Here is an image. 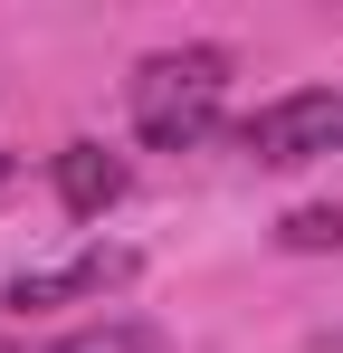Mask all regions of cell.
I'll list each match as a JSON object with an SVG mask.
<instances>
[{
  "mask_svg": "<svg viewBox=\"0 0 343 353\" xmlns=\"http://www.w3.org/2000/svg\"><path fill=\"white\" fill-rule=\"evenodd\" d=\"M229 77H238V58H229L220 39L153 48V58H134V77H124V115H134V134H143L153 153H191V143L220 134Z\"/></svg>",
  "mask_w": 343,
  "mask_h": 353,
  "instance_id": "6da1fadb",
  "label": "cell"
},
{
  "mask_svg": "<svg viewBox=\"0 0 343 353\" xmlns=\"http://www.w3.org/2000/svg\"><path fill=\"white\" fill-rule=\"evenodd\" d=\"M238 153L267 163V172L343 153V86H286V96H267L258 115H238Z\"/></svg>",
  "mask_w": 343,
  "mask_h": 353,
  "instance_id": "7a4b0ae2",
  "label": "cell"
},
{
  "mask_svg": "<svg viewBox=\"0 0 343 353\" xmlns=\"http://www.w3.org/2000/svg\"><path fill=\"white\" fill-rule=\"evenodd\" d=\"M134 248H76V258H57V268H19L10 287H0V305L10 315H39V305H96V296H114V287H134Z\"/></svg>",
  "mask_w": 343,
  "mask_h": 353,
  "instance_id": "3957f363",
  "label": "cell"
},
{
  "mask_svg": "<svg viewBox=\"0 0 343 353\" xmlns=\"http://www.w3.org/2000/svg\"><path fill=\"white\" fill-rule=\"evenodd\" d=\"M57 210L67 220H105L114 201L134 191V172H124V153H105V143H57Z\"/></svg>",
  "mask_w": 343,
  "mask_h": 353,
  "instance_id": "277c9868",
  "label": "cell"
},
{
  "mask_svg": "<svg viewBox=\"0 0 343 353\" xmlns=\"http://www.w3.org/2000/svg\"><path fill=\"white\" fill-rule=\"evenodd\" d=\"M39 353H163V325H143V315H96V325H76V334H57Z\"/></svg>",
  "mask_w": 343,
  "mask_h": 353,
  "instance_id": "5b68a950",
  "label": "cell"
},
{
  "mask_svg": "<svg viewBox=\"0 0 343 353\" xmlns=\"http://www.w3.org/2000/svg\"><path fill=\"white\" fill-rule=\"evenodd\" d=\"M286 248H343V201H315V210H286L277 220Z\"/></svg>",
  "mask_w": 343,
  "mask_h": 353,
  "instance_id": "8992f818",
  "label": "cell"
},
{
  "mask_svg": "<svg viewBox=\"0 0 343 353\" xmlns=\"http://www.w3.org/2000/svg\"><path fill=\"white\" fill-rule=\"evenodd\" d=\"M0 181H10V153H0Z\"/></svg>",
  "mask_w": 343,
  "mask_h": 353,
  "instance_id": "52a82bcc",
  "label": "cell"
}]
</instances>
